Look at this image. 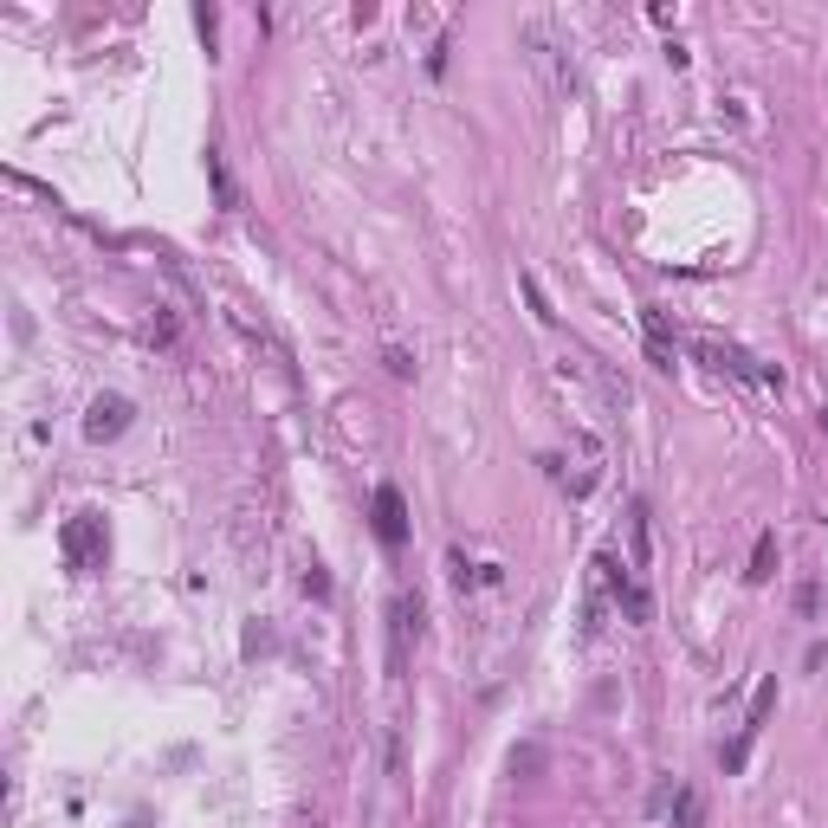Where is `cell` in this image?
I'll use <instances>...</instances> for the list:
<instances>
[{
  "label": "cell",
  "mask_w": 828,
  "mask_h": 828,
  "mask_svg": "<svg viewBox=\"0 0 828 828\" xmlns=\"http://www.w3.org/2000/svg\"><path fill=\"white\" fill-rule=\"evenodd\" d=\"M59 550H65V563H72V570H104V557H110L104 518H98V512H78V518H65V531H59Z\"/></svg>",
  "instance_id": "obj_1"
},
{
  "label": "cell",
  "mask_w": 828,
  "mask_h": 828,
  "mask_svg": "<svg viewBox=\"0 0 828 828\" xmlns=\"http://www.w3.org/2000/svg\"><path fill=\"white\" fill-rule=\"evenodd\" d=\"M770 706H777V680H757V693H751V712H744L738 738H731L725 751H719V764H725V770H744V757H751V738H757V731H764Z\"/></svg>",
  "instance_id": "obj_2"
},
{
  "label": "cell",
  "mask_w": 828,
  "mask_h": 828,
  "mask_svg": "<svg viewBox=\"0 0 828 828\" xmlns=\"http://www.w3.org/2000/svg\"><path fill=\"white\" fill-rule=\"evenodd\" d=\"M596 570H602V589H609V596L621 602V615H628V621H647V615H654V602H647V589H641V583H634V576H628V563H621L615 550H602V557H596Z\"/></svg>",
  "instance_id": "obj_3"
},
{
  "label": "cell",
  "mask_w": 828,
  "mask_h": 828,
  "mask_svg": "<svg viewBox=\"0 0 828 828\" xmlns=\"http://www.w3.org/2000/svg\"><path fill=\"white\" fill-rule=\"evenodd\" d=\"M130 414H136L130 395H98V402L85 408V440H98V447H104V440H117L123 427H130Z\"/></svg>",
  "instance_id": "obj_4"
},
{
  "label": "cell",
  "mask_w": 828,
  "mask_h": 828,
  "mask_svg": "<svg viewBox=\"0 0 828 828\" xmlns=\"http://www.w3.org/2000/svg\"><path fill=\"white\" fill-rule=\"evenodd\" d=\"M376 537L389 550L408 544V505H402V492H395V486H376Z\"/></svg>",
  "instance_id": "obj_5"
},
{
  "label": "cell",
  "mask_w": 828,
  "mask_h": 828,
  "mask_svg": "<svg viewBox=\"0 0 828 828\" xmlns=\"http://www.w3.org/2000/svg\"><path fill=\"white\" fill-rule=\"evenodd\" d=\"M207 182H214V201L227 207V214L240 207V188H233V175H227V162H220V149H207Z\"/></svg>",
  "instance_id": "obj_6"
},
{
  "label": "cell",
  "mask_w": 828,
  "mask_h": 828,
  "mask_svg": "<svg viewBox=\"0 0 828 828\" xmlns=\"http://www.w3.org/2000/svg\"><path fill=\"white\" fill-rule=\"evenodd\" d=\"M744 576H751V583H770V576H777V531H764L751 544V570Z\"/></svg>",
  "instance_id": "obj_7"
},
{
  "label": "cell",
  "mask_w": 828,
  "mask_h": 828,
  "mask_svg": "<svg viewBox=\"0 0 828 828\" xmlns=\"http://www.w3.org/2000/svg\"><path fill=\"white\" fill-rule=\"evenodd\" d=\"M647 356H654V369H673V343H667V317L647 311Z\"/></svg>",
  "instance_id": "obj_8"
},
{
  "label": "cell",
  "mask_w": 828,
  "mask_h": 828,
  "mask_svg": "<svg viewBox=\"0 0 828 828\" xmlns=\"http://www.w3.org/2000/svg\"><path fill=\"white\" fill-rule=\"evenodd\" d=\"M706 822V803H699V790H673V828H699Z\"/></svg>",
  "instance_id": "obj_9"
},
{
  "label": "cell",
  "mask_w": 828,
  "mask_h": 828,
  "mask_svg": "<svg viewBox=\"0 0 828 828\" xmlns=\"http://www.w3.org/2000/svg\"><path fill=\"white\" fill-rule=\"evenodd\" d=\"M544 770V744H518L512 751V777H537Z\"/></svg>",
  "instance_id": "obj_10"
},
{
  "label": "cell",
  "mask_w": 828,
  "mask_h": 828,
  "mask_svg": "<svg viewBox=\"0 0 828 828\" xmlns=\"http://www.w3.org/2000/svg\"><path fill=\"white\" fill-rule=\"evenodd\" d=\"M524 298H531V311H537V324H557V311H550V298H544V285L524 272Z\"/></svg>",
  "instance_id": "obj_11"
},
{
  "label": "cell",
  "mask_w": 828,
  "mask_h": 828,
  "mask_svg": "<svg viewBox=\"0 0 828 828\" xmlns=\"http://www.w3.org/2000/svg\"><path fill=\"white\" fill-rule=\"evenodd\" d=\"M447 570H453V589H473V563H466V550H453Z\"/></svg>",
  "instance_id": "obj_12"
},
{
  "label": "cell",
  "mask_w": 828,
  "mask_h": 828,
  "mask_svg": "<svg viewBox=\"0 0 828 828\" xmlns=\"http://www.w3.org/2000/svg\"><path fill=\"white\" fill-rule=\"evenodd\" d=\"M382 363H389V376H402V382L414 376V356L408 350H382Z\"/></svg>",
  "instance_id": "obj_13"
},
{
  "label": "cell",
  "mask_w": 828,
  "mask_h": 828,
  "mask_svg": "<svg viewBox=\"0 0 828 828\" xmlns=\"http://www.w3.org/2000/svg\"><path fill=\"white\" fill-rule=\"evenodd\" d=\"M305 596H317V602H324V596H330V576H324V570H317V563H311V570H305Z\"/></svg>",
  "instance_id": "obj_14"
},
{
  "label": "cell",
  "mask_w": 828,
  "mask_h": 828,
  "mask_svg": "<svg viewBox=\"0 0 828 828\" xmlns=\"http://www.w3.org/2000/svg\"><path fill=\"white\" fill-rule=\"evenodd\" d=\"M816 602H822V596H816V583H803V589H796V615H803V621L816 615Z\"/></svg>",
  "instance_id": "obj_15"
},
{
  "label": "cell",
  "mask_w": 828,
  "mask_h": 828,
  "mask_svg": "<svg viewBox=\"0 0 828 828\" xmlns=\"http://www.w3.org/2000/svg\"><path fill=\"white\" fill-rule=\"evenodd\" d=\"M822 427H828V402H822Z\"/></svg>",
  "instance_id": "obj_16"
}]
</instances>
